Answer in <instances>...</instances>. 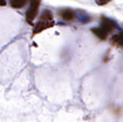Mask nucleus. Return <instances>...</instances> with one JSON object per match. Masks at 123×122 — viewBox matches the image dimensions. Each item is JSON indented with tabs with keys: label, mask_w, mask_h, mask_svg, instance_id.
<instances>
[{
	"label": "nucleus",
	"mask_w": 123,
	"mask_h": 122,
	"mask_svg": "<svg viewBox=\"0 0 123 122\" xmlns=\"http://www.w3.org/2000/svg\"><path fill=\"white\" fill-rule=\"evenodd\" d=\"M25 0H12V1H10V5L13 8H22L25 6Z\"/></svg>",
	"instance_id": "nucleus-7"
},
{
	"label": "nucleus",
	"mask_w": 123,
	"mask_h": 122,
	"mask_svg": "<svg viewBox=\"0 0 123 122\" xmlns=\"http://www.w3.org/2000/svg\"><path fill=\"white\" fill-rule=\"evenodd\" d=\"M92 32H93L99 39H101V40L107 39L108 35H109L102 27H94V28H92Z\"/></svg>",
	"instance_id": "nucleus-4"
},
{
	"label": "nucleus",
	"mask_w": 123,
	"mask_h": 122,
	"mask_svg": "<svg viewBox=\"0 0 123 122\" xmlns=\"http://www.w3.org/2000/svg\"><path fill=\"white\" fill-rule=\"evenodd\" d=\"M60 15L64 21H74L75 19V13L72 10H63L62 12H60Z\"/></svg>",
	"instance_id": "nucleus-5"
},
{
	"label": "nucleus",
	"mask_w": 123,
	"mask_h": 122,
	"mask_svg": "<svg viewBox=\"0 0 123 122\" xmlns=\"http://www.w3.org/2000/svg\"><path fill=\"white\" fill-rule=\"evenodd\" d=\"M100 27L104 28L108 34H110L112 31L117 28V24L113 20H111V19H108V18L102 16L101 18V26H100Z\"/></svg>",
	"instance_id": "nucleus-3"
},
{
	"label": "nucleus",
	"mask_w": 123,
	"mask_h": 122,
	"mask_svg": "<svg viewBox=\"0 0 123 122\" xmlns=\"http://www.w3.org/2000/svg\"><path fill=\"white\" fill-rule=\"evenodd\" d=\"M54 25H55L54 16H52V14H51V12L49 11V10H46V11H44V13H43L42 16L39 18L37 24L35 25L34 31H33V35L38 34V33H40L42 31L47 30V28H49V27H52Z\"/></svg>",
	"instance_id": "nucleus-1"
},
{
	"label": "nucleus",
	"mask_w": 123,
	"mask_h": 122,
	"mask_svg": "<svg viewBox=\"0 0 123 122\" xmlns=\"http://www.w3.org/2000/svg\"><path fill=\"white\" fill-rule=\"evenodd\" d=\"M111 44L114 45V46H119V47H122L123 48V32L112 37Z\"/></svg>",
	"instance_id": "nucleus-6"
},
{
	"label": "nucleus",
	"mask_w": 123,
	"mask_h": 122,
	"mask_svg": "<svg viewBox=\"0 0 123 122\" xmlns=\"http://www.w3.org/2000/svg\"><path fill=\"white\" fill-rule=\"evenodd\" d=\"M39 5H40V1H31V5L28 7L27 11H26V21L30 24H33L34 19L37 15Z\"/></svg>",
	"instance_id": "nucleus-2"
},
{
	"label": "nucleus",
	"mask_w": 123,
	"mask_h": 122,
	"mask_svg": "<svg viewBox=\"0 0 123 122\" xmlns=\"http://www.w3.org/2000/svg\"><path fill=\"white\" fill-rule=\"evenodd\" d=\"M97 2H98V5H107L109 1H108V0H106V1H97Z\"/></svg>",
	"instance_id": "nucleus-8"
}]
</instances>
